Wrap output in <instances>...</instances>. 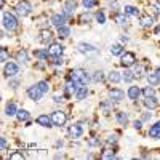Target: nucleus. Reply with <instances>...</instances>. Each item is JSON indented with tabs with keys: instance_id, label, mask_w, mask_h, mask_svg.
<instances>
[{
	"instance_id": "nucleus-37",
	"label": "nucleus",
	"mask_w": 160,
	"mask_h": 160,
	"mask_svg": "<svg viewBox=\"0 0 160 160\" xmlns=\"http://www.w3.org/2000/svg\"><path fill=\"white\" fill-rule=\"evenodd\" d=\"M37 87H38L40 90H42L43 93H48V83L45 82V80H42V82H38V83H37Z\"/></svg>"
},
{
	"instance_id": "nucleus-32",
	"label": "nucleus",
	"mask_w": 160,
	"mask_h": 160,
	"mask_svg": "<svg viewBox=\"0 0 160 160\" xmlns=\"http://www.w3.org/2000/svg\"><path fill=\"white\" fill-rule=\"evenodd\" d=\"M136 75H135V72H131V71H128V69H125V72H123V80H125V82H131V80L133 78H135Z\"/></svg>"
},
{
	"instance_id": "nucleus-38",
	"label": "nucleus",
	"mask_w": 160,
	"mask_h": 160,
	"mask_svg": "<svg viewBox=\"0 0 160 160\" xmlns=\"http://www.w3.org/2000/svg\"><path fill=\"white\" fill-rule=\"evenodd\" d=\"M19 158H24L22 152H13V154H10V160H19Z\"/></svg>"
},
{
	"instance_id": "nucleus-14",
	"label": "nucleus",
	"mask_w": 160,
	"mask_h": 160,
	"mask_svg": "<svg viewBox=\"0 0 160 160\" xmlns=\"http://www.w3.org/2000/svg\"><path fill=\"white\" fill-rule=\"evenodd\" d=\"M141 93H142V91H141L138 87H130V88H128V91H127V95H128V98H130V99L136 101V99L141 96Z\"/></svg>"
},
{
	"instance_id": "nucleus-35",
	"label": "nucleus",
	"mask_w": 160,
	"mask_h": 160,
	"mask_svg": "<svg viewBox=\"0 0 160 160\" xmlns=\"http://www.w3.org/2000/svg\"><path fill=\"white\" fill-rule=\"evenodd\" d=\"M96 0H82V5L87 8V10H90V8H93V7H96Z\"/></svg>"
},
{
	"instance_id": "nucleus-22",
	"label": "nucleus",
	"mask_w": 160,
	"mask_h": 160,
	"mask_svg": "<svg viewBox=\"0 0 160 160\" xmlns=\"http://www.w3.org/2000/svg\"><path fill=\"white\" fill-rule=\"evenodd\" d=\"M115 117H117V122H118L120 125H127V123H128V114H127V112L118 111V112L115 114Z\"/></svg>"
},
{
	"instance_id": "nucleus-52",
	"label": "nucleus",
	"mask_w": 160,
	"mask_h": 160,
	"mask_svg": "<svg viewBox=\"0 0 160 160\" xmlns=\"http://www.w3.org/2000/svg\"><path fill=\"white\" fill-rule=\"evenodd\" d=\"M155 74H157V75H158V77H160V68H158V69H157V72H155Z\"/></svg>"
},
{
	"instance_id": "nucleus-5",
	"label": "nucleus",
	"mask_w": 160,
	"mask_h": 160,
	"mask_svg": "<svg viewBox=\"0 0 160 160\" xmlns=\"http://www.w3.org/2000/svg\"><path fill=\"white\" fill-rule=\"evenodd\" d=\"M31 10H32V7H31V3L28 2V0H21V2L16 5V11L21 16H28L31 13Z\"/></svg>"
},
{
	"instance_id": "nucleus-2",
	"label": "nucleus",
	"mask_w": 160,
	"mask_h": 160,
	"mask_svg": "<svg viewBox=\"0 0 160 160\" xmlns=\"http://www.w3.org/2000/svg\"><path fill=\"white\" fill-rule=\"evenodd\" d=\"M2 24H3V28L7 31H15L18 28V19H16V16L13 15V13L5 11L3 16H2Z\"/></svg>"
},
{
	"instance_id": "nucleus-36",
	"label": "nucleus",
	"mask_w": 160,
	"mask_h": 160,
	"mask_svg": "<svg viewBox=\"0 0 160 160\" xmlns=\"http://www.w3.org/2000/svg\"><path fill=\"white\" fill-rule=\"evenodd\" d=\"M0 59H2V62H8V51L5 47H2V50H0Z\"/></svg>"
},
{
	"instance_id": "nucleus-28",
	"label": "nucleus",
	"mask_w": 160,
	"mask_h": 160,
	"mask_svg": "<svg viewBox=\"0 0 160 160\" xmlns=\"http://www.w3.org/2000/svg\"><path fill=\"white\" fill-rule=\"evenodd\" d=\"M16 117H18V120L19 122H26V120H29V112L28 111H24V109H21V111H18L16 112Z\"/></svg>"
},
{
	"instance_id": "nucleus-6",
	"label": "nucleus",
	"mask_w": 160,
	"mask_h": 160,
	"mask_svg": "<svg viewBox=\"0 0 160 160\" xmlns=\"http://www.w3.org/2000/svg\"><path fill=\"white\" fill-rule=\"evenodd\" d=\"M19 72L18 64L15 62H5V68H3V75L5 77H15Z\"/></svg>"
},
{
	"instance_id": "nucleus-16",
	"label": "nucleus",
	"mask_w": 160,
	"mask_h": 160,
	"mask_svg": "<svg viewBox=\"0 0 160 160\" xmlns=\"http://www.w3.org/2000/svg\"><path fill=\"white\" fill-rule=\"evenodd\" d=\"M128 15L123 11V13H115L114 15V21L118 24V26H125L127 24V21H128V18H127Z\"/></svg>"
},
{
	"instance_id": "nucleus-3",
	"label": "nucleus",
	"mask_w": 160,
	"mask_h": 160,
	"mask_svg": "<svg viewBox=\"0 0 160 160\" xmlns=\"http://www.w3.org/2000/svg\"><path fill=\"white\" fill-rule=\"evenodd\" d=\"M122 66L123 68H131V66H135L136 64V56H135V53H131V51H125L122 53Z\"/></svg>"
},
{
	"instance_id": "nucleus-49",
	"label": "nucleus",
	"mask_w": 160,
	"mask_h": 160,
	"mask_svg": "<svg viewBox=\"0 0 160 160\" xmlns=\"http://www.w3.org/2000/svg\"><path fill=\"white\" fill-rule=\"evenodd\" d=\"M141 125H142V122H141V120H136V122L133 123V127H135L136 130H139V128H141Z\"/></svg>"
},
{
	"instance_id": "nucleus-41",
	"label": "nucleus",
	"mask_w": 160,
	"mask_h": 160,
	"mask_svg": "<svg viewBox=\"0 0 160 160\" xmlns=\"http://www.w3.org/2000/svg\"><path fill=\"white\" fill-rule=\"evenodd\" d=\"M102 80V72H95V75H93V82H101Z\"/></svg>"
},
{
	"instance_id": "nucleus-11",
	"label": "nucleus",
	"mask_w": 160,
	"mask_h": 160,
	"mask_svg": "<svg viewBox=\"0 0 160 160\" xmlns=\"http://www.w3.org/2000/svg\"><path fill=\"white\" fill-rule=\"evenodd\" d=\"M109 96H111V101H122L125 98V93L122 90H118V88H111Z\"/></svg>"
},
{
	"instance_id": "nucleus-20",
	"label": "nucleus",
	"mask_w": 160,
	"mask_h": 160,
	"mask_svg": "<svg viewBox=\"0 0 160 160\" xmlns=\"http://www.w3.org/2000/svg\"><path fill=\"white\" fill-rule=\"evenodd\" d=\"M28 58H29V55H28V51H26V50H19L16 53V61L19 64H26V62H28Z\"/></svg>"
},
{
	"instance_id": "nucleus-23",
	"label": "nucleus",
	"mask_w": 160,
	"mask_h": 160,
	"mask_svg": "<svg viewBox=\"0 0 160 160\" xmlns=\"http://www.w3.org/2000/svg\"><path fill=\"white\" fill-rule=\"evenodd\" d=\"M71 35V29L68 28V26H61V28H58V37L59 38H68Z\"/></svg>"
},
{
	"instance_id": "nucleus-33",
	"label": "nucleus",
	"mask_w": 160,
	"mask_h": 160,
	"mask_svg": "<svg viewBox=\"0 0 160 160\" xmlns=\"http://www.w3.org/2000/svg\"><path fill=\"white\" fill-rule=\"evenodd\" d=\"M35 56H37L38 59H47L50 55H48V50H37V51H35Z\"/></svg>"
},
{
	"instance_id": "nucleus-42",
	"label": "nucleus",
	"mask_w": 160,
	"mask_h": 160,
	"mask_svg": "<svg viewBox=\"0 0 160 160\" xmlns=\"http://www.w3.org/2000/svg\"><path fill=\"white\" fill-rule=\"evenodd\" d=\"M53 64H55V66H62L64 64V59L61 56H56V58H53Z\"/></svg>"
},
{
	"instance_id": "nucleus-13",
	"label": "nucleus",
	"mask_w": 160,
	"mask_h": 160,
	"mask_svg": "<svg viewBox=\"0 0 160 160\" xmlns=\"http://www.w3.org/2000/svg\"><path fill=\"white\" fill-rule=\"evenodd\" d=\"M75 99H78V101H82V99H85L87 98V95H88V88L85 87V85H82V87H78L77 90H75Z\"/></svg>"
},
{
	"instance_id": "nucleus-34",
	"label": "nucleus",
	"mask_w": 160,
	"mask_h": 160,
	"mask_svg": "<svg viewBox=\"0 0 160 160\" xmlns=\"http://www.w3.org/2000/svg\"><path fill=\"white\" fill-rule=\"evenodd\" d=\"M115 157V154H114V151H111V149H104L102 152H101V158H114Z\"/></svg>"
},
{
	"instance_id": "nucleus-1",
	"label": "nucleus",
	"mask_w": 160,
	"mask_h": 160,
	"mask_svg": "<svg viewBox=\"0 0 160 160\" xmlns=\"http://www.w3.org/2000/svg\"><path fill=\"white\" fill-rule=\"evenodd\" d=\"M69 78H71V83L75 87V90L78 87H82V85H87L88 80H90L88 75H87V72L83 69H74V71H71Z\"/></svg>"
},
{
	"instance_id": "nucleus-39",
	"label": "nucleus",
	"mask_w": 160,
	"mask_h": 160,
	"mask_svg": "<svg viewBox=\"0 0 160 160\" xmlns=\"http://www.w3.org/2000/svg\"><path fill=\"white\" fill-rule=\"evenodd\" d=\"M96 21H98L99 24H104L106 16H104V13H102V11H98V13H96Z\"/></svg>"
},
{
	"instance_id": "nucleus-26",
	"label": "nucleus",
	"mask_w": 160,
	"mask_h": 160,
	"mask_svg": "<svg viewBox=\"0 0 160 160\" xmlns=\"http://www.w3.org/2000/svg\"><path fill=\"white\" fill-rule=\"evenodd\" d=\"M108 78H109V82H112V83H118L120 80H122V77H120V74H118L117 71H112V72H109Z\"/></svg>"
},
{
	"instance_id": "nucleus-48",
	"label": "nucleus",
	"mask_w": 160,
	"mask_h": 160,
	"mask_svg": "<svg viewBox=\"0 0 160 160\" xmlns=\"http://www.w3.org/2000/svg\"><path fill=\"white\" fill-rule=\"evenodd\" d=\"M62 98H64L62 95H55V98H53V99H55V102H61Z\"/></svg>"
},
{
	"instance_id": "nucleus-47",
	"label": "nucleus",
	"mask_w": 160,
	"mask_h": 160,
	"mask_svg": "<svg viewBox=\"0 0 160 160\" xmlns=\"http://www.w3.org/2000/svg\"><path fill=\"white\" fill-rule=\"evenodd\" d=\"M80 19H82V21H90V19H91V16H90V15H87V13H83V15L80 16Z\"/></svg>"
},
{
	"instance_id": "nucleus-40",
	"label": "nucleus",
	"mask_w": 160,
	"mask_h": 160,
	"mask_svg": "<svg viewBox=\"0 0 160 160\" xmlns=\"http://www.w3.org/2000/svg\"><path fill=\"white\" fill-rule=\"evenodd\" d=\"M151 10H152L154 13H160V0H157V2H154V3H152Z\"/></svg>"
},
{
	"instance_id": "nucleus-17",
	"label": "nucleus",
	"mask_w": 160,
	"mask_h": 160,
	"mask_svg": "<svg viewBox=\"0 0 160 160\" xmlns=\"http://www.w3.org/2000/svg\"><path fill=\"white\" fill-rule=\"evenodd\" d=\"M75 8H77L75 0H68V2L64 3V15H71V13H74Z\"/></svg>"
},
{
	"instance_id": "nucleus-44",
	"label": "nucleus",
	"mask_w": 160,
	"mask_h": 160,
	"mask_svg": "<svg viewBox=\"0 0 160 160\" xmlns=\"http://www.w3.org/2000/svg\"><path fill=\"white\" fill-rule=\"evenodd\" d=\"M142 71H144V68H142V66H136V71H135V75H136V77L142 75Z\"/></svg>"
},
{
	"instance_id": "nucleus-4",
	"label": "nucleus",
	"mask_w": 160,
	"mask_h": 160,
	"mask_svg": "<svg viewBox=\"0 0 160 160\" xmlns=\"http://www.w3.org/2000/svg\"><path fill=\"white\" fill-rule=\"evenodd\" d=\"M51 118H53V123H55L56 127H62V125H66V122H68V115H66L62 111H55L51 114Z\"/></svg>"
},
{
	"instance_id": "nucleus-15",
	"label": "nucleus",
	"mask_w": 160,
	"mask_h": 160,
	"mask_svg": "<svg viewBox=\"0 0 160 160\" xmlns=\"http://www.w3.org/2000/svg\"><path fill=\"white\" fill-rule=\"evenodd\" d=\"M40 40H42L43 43H51V40H53V34L50 29H43V31H40Z\"/></svg>"
},
{
	"instance_id": "nucleus-30",
	"label": "nucleus",
	"mask_w": 160,
	"mask_h": 160,
	"mask_svg": "<svg viewBox=\"0 0 160 160\" xmlns=\"http://www.w3.org/2000/svg\"><path fill=\"white\" fill-rule=\"evenodd\" d=\"M148 82H149V85L155 87L157 83H160V77H158L157 74H149V75H148Z\"/></svg>"
},
{
	"instance_id": "nucleus-24",
	"label": "nucleus",
	"mask_w": 160,
	"mask_h": 160,
	"mask_svg": "<svg viewBox=\"0 0 160 160\" xmlns=\"http://www.w3.org/2000/svg\"><path fill=\"white\" fill-rule=\"evenodd\" d=\"M139 21H141V24L144 26V28H151V26L154 24V18L151 15H142Z\"/></svg>"
},
{
	"instance_id": "nucleus-46",
	"label": "nucleus",
	"mask_w": 160,
	"mask_h": 160,
	"mask_svg": "<svg viewBox=\"0 0 160 160\" xmlns=\"http://www.w3.org/2000/svg\"><path fill=\"white\" fill-rule=\"evenodd\" d=\"M0 146H2V151H5V149H7V139H5V138L0 139Z\"/></svg>"
},
{
	"instance_id": "nucleus-10",
	"label": "nucleus",
	"mask_w": 160,
	"mask_h": 160,
	"mask_svg": "<svg viewBox=\"0 0 160 160\" xmlns=\"http://www.w3.org/2000/svg\"><path fill=\"white\" fill-rule=\"evenodd\" d=\"M51 24L55 26V28H61V26L66 24V15H61V13H56V15L51 16Z\"/></svg>"
},
{
	"instance_id": "nucleus-19",
	"label": "nucleus",
	"mask_w": 160,
	"mask_h": 160,
	"mask_svg": "<svg viewBox=\"0 0 160 160\" xmlns=\"http://www.w3.org/2000/svg\"><path fill=\"white\" fill-rule=\"evenodd\" d=\"M149 136L154 138V139H160V122H157L155 125L151 127V130H149Z\"/></svg>"
},
{
	"instance_id": "nucleus-21",
	"label": "nucleus",
	"mask_w": 160,
	"mask_h": 160,
	"mask_svg": "<svg viewBox=\"0 0 160 160\" xmlns=\"http://www.w3.org/2000/svg\"><path fill=\"white\" fill-rule=\"evenodd\" d=\"M157 104H158V101H157L155 96H149V98H146V99H144V106H146L148 109H155V108H157Z\"/></svg>"
},
{
	"instance_id": "nucleus-50",
	"label": "nucleus",
	"mask_w": 160,
	"mask_h": 160,
	"mask_svg": "<svg viewBox=\"0 0 160 160\" xmlns=\"http://www.w3.org/2000/svg\"><path fill=\"white\" fill-rule=\"evenodd\" d=\"M18 83H19V82H18V80H11V82H10V85H11V88H16V87H18Z\"/></svg>"
},
{
	"instance_id": "nucleus-7",
	"label": "nucleus",
	"mask_w": 160,
	"mask_h": 160,
	"mask_svg": "<svg viewBox=\"0 0 160 160\" xmlns=\"http://www.w3.org/2000/svg\"><path fill=\"white\" fill-rule=\"evenodd\" d=\"M35 122H37V125H40V127H45V128H50V127L55 125V123H53V118H51L50 115H47V114L38 115V117L35 118Z\"/></svg>"
},
{
	"instance_id": "nucleus-27",
	"label": "nucleus",
	"mask_w": 160,
	"mask_h": 160,
	"mask_svg": "<svg viewBox=\"0 0 160 160\" xmlns=\"http://www.w3.org/2000/svg\"><path fill=\"white\" fill-rule=\"evenodd\" d=\"M111 53L114 56H122V53H123V47L122 45H118V43H115V45H112L111 47Z\"/></svg>"
},
{
	"instance_id": "nucleus-9",
	"label": "nucleus",
	"mask_w": 160,
	"mask_h": 160,
	"mask_svg": "<svg viewBox=\"0 0 160 160\" xmlns=\"http://www.w3.org/2000/svg\"><path fill=\"white\" fill-rule=\"evenodd\" d=\"M62 51H64V47L61 43H51L50 48H48V55L51 58H56V56H61L62 55Z\"/></svg>"
},
{
	"instance_id": "nucleus-12",
	"label": "nucleus",
	"mask_w": 160,
	"mask_h": 160,
	"mask_svg": "<svg viewBox=\"0 0 160 160\" xmlns=\"http://www.w3.org/2000/svg\"><path fill=\"white\" fill-rule=\"evenodd\" d=\"M82 133H83V130H82L80 125H71L69 127V136L71 138H80Z\"/></svg>"
},
{
	"instance_id": "nucleus-18",
	"label": "nucleus",
	"mask_w": 160,
	"mask_h": 160,
	"mask_svg": "<svg viewBox=\"0 0 160 160\" xmlns=\"http://www.w3.org/2000/svg\"><path fill=\"white\" fill-rule=\"evenodd\" d=\"M78 51L80 53H95L96 51V47L95 45H90V43H78Z\"/></svg>"
},
{
	"instance_id": "nucleus-53",
	"label": "nucleus",
	"mask_w": 160,
	"mask_h": 160,
	"mask_svg": "<svg viewBox=\"0 0 160 160\" xmlns=\"http://www.w3.org/2000/svg\"><path fill=\"white\" fill-rule=\"evenodd\" d=\"M0 2H2V5H3V3H5V0H0Z\"/></svg>"
},
{
	"instance_id": "nucleus-25",
	"label": "nucleus",
	"mask_w": 160,
	"mask_h": 160,
	"mask_svg": "<svg viewBox=\"0 0 160 160\" xmlns=\"http://www.w3.org/2000/svg\"><path fill=\"white\" fill-rule=\"evenodd\" d=\"M16 112H18V111H16L15 102H8V104H7V108H5V114L11 117V115H16Z\"/></svg>"
},
{
	"instance_id": "nucleus-31",
	"label": "nucleus",
	"mask_w": 160,
	"mask_h": 160,
	"mask_svg": "<svg viewBox=\"0 0 160 160\" xmlns=\"http://www.w3.org/2000/svg\"><path fill=\"white\" fill-rule=\"evenodd\" d=\"M142 95H144V98L154 96V95H155V90H154V87H152V85H151V87H146V88L142 90Z\"/></svg>"
},
{
	"instance_id": "nucleus-29",
	"label": "nucleus",
	"mask_w": 160,
	"mask_h": 160,
	"mask_svg": "<svg viewBox=\"0 0 160 160\" xmlns=\"http://www.w3.org/2000/svg\"><path fill=\"white\" fill-rule=\"evenodd\" d=\"M125 13H127V15L128 16H138V8L136 7H133V5H127L125 7Z\"/></svg>"
},
{
	"instance_id": "nucleus-8",
	"label": "nucleus",
	"mask_w": 160,
	"mask_h": 160,
	"mask_svg": "<svg viewBox=\"0 0 160 160\" xmlns=\"http://www.w3.org/2000/svg\"><path fill=\"white\" fill-rule=\"evenodd\" d=\"M28 96H29L31 99H34V101H38L40 98L43 96V91L40 90L37 85H32V87L28 88Z\"/></svg>"
},
{
	"instance_id": "nucleus-51",
	"label": "nucleus",
	"mask_w": 160,
	"mask_h": 160,
	"mask_svg": "<svg viewBox=\"0 0 160 160\" xmlns=\"http://www.w3.org/2000/svg\"><path fill=\"white\" fill-rule=\"evenodd\" d=\"M149 118H151V114H144L142 115V120H149Z\"/></svg>"
},
{
	"instance_id": "nucleus-45",
	"label": "nucleus",
	"mask_w": 160,
	"mask_h": 160,
	"mask_svg": "<svg viewBox=\"0 0 160 160\" xmlns=\"http://www.w3.org/2000/svg\"><path fill=\"white\" fill-rule=\"evenodd\" d=\"M108 142L111 144V142H117V136L115 135H109L108 136Z\"/></svg>"
},
{
	"instance_id": "nucleus-43",
	"label": "nucleus",
	"mask_w": 160,
	"mask_h": 160,
	"mask_svg": "<svg viewBox=\"0 0 160 160\" xmlns=\"http://www.w3.org/2000/svg\"><path fill=\"white\" fill-rule=\"evenodd\" d=\"M88 144H90V146H99V139L93 136V138H90V139H88Z\"/></svg>"
}]
</instances>
